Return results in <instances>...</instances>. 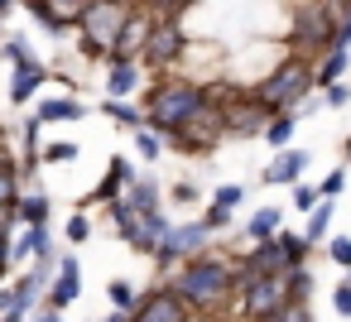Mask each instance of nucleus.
<instances>
[{
	"label": "nucleus",
	"instance_id": "obj_43",
	"mask_svg": "<svg viewBox=\"0 0 351 322\" xmlns=\"http://www.w3.org/2000/svg\"><path fill=\"white\" fill-rule=\"evenodd\" d=\"M10 260H15V255H10V245L0 240V274H5V264H10Z\"/></svg>",
	"mask_w": 351,
	"mask_h": 322
},
{
	"label": "nucleus",
	"instance_id": "obj_41",
	"mask_svg": "<svg viewBox=\"0 0 351 322\" xmlns=\"http://www.w3.org/2000/svg\"><path fill=\"white\" fill-rule=\"evenodd\" d=\"M68 240H87V221H82V216L68 221Z\"/></svg>",
	"mask_w": 351,
	"mask_h": 322
},
{
	"label": "nucleus",
	"instance_id": "obj_37",
	"mask_svg": "<svg viewBox=\"0 0 351 322\" xmlns=\"http://www.w3.org/2000/svg\"><path fill=\"white\" fill-rule=\"evenodd\" d=\"M106 111H111L116 121H125V125H135V121H140V111H135V106H121V101H106Z\"/></svg>",
	"mask_w": 351,
	"mask_h": 322
},
{
	"label": "nucleus",
	"instance_id": "obj_23",
	"mask_svg": "<svg viewBox=\"0 0 351 322\" xmlns=\"http://www.w3.org/2000/svg\"><path fill=\"white\" fill-rule=\"evenodd\" d=\"M274 240H279V250H284V264H289V269H303V255H308V240H303V236H289V231H279Z\"/></svg>",
	"mask_w": 351,
	"mask_h": 322
},
{
	"label": "nucleus",
	"instance_id": "obj_45",
	"mask_svg": "<svg viewBox=\"0 0 351 322\" xmlns=\"http://www.w3.org/2000/svg\"><path fill=\"white\" fill-rule=\"evenodd\" d=\"M341 154H346V159H351V140H346V145H341Z\"/></svg>",
	"mask_w": 351,
	"mask_h": 322
},
{
	"label": "nucleus",
	"instance_id": "obj_29",
	"mask_svg": "<svg viewBox=\"0 0 351 322\" xmlns=\"http://www.w3.org/2000/svg\"><path fill=\"white\" fill-rule=\"evenodd\" d=\"M111 303H116V312H130V308H140V293H135L125 279H116V284H111Z\"/></svg>",
	"mask_w": 351,
	"mask_h": 322
},
{
	"label": "nucleus",
	"instance_id": "obj_44",
	"mask_svg": "<svg viewBox=\"0 0 351 322\" xmlns=\"http://www.w3.org/2000/svg\"><path fill=\"white\" fill-rule=\"evenodd\" d=\"M5 322H25V312H5Z\"/></svg>",
	"mask_w": 351,
	"mask_h": 322
},
{
	"label": "nucleus",
	"instance_id": "obj_36",
	"mask_svg": "<svg viewBox=\"0 0 351 322\" xmlns=\"http://www.w3.org/2000/svg\"><path fill=\"white\" fill-rule=\"evenodd\" d=\"M135 145H140V154H145V159H154V154H159V135H154V130H140V135H135Z\"/></svg>",
	"mask_w": 351,
	"mask_h": 322
},
{
	"label": "nucleus",
	"instance_id": "obj_10",
	"mask_svg": "<svg viewBox=\"0 0 351 322\" xmlns=\"http://www.w3.org/2000/svg\"><path fill=\"white\" fill-rule=\"evenodd\" d=\"M207 236H212V231H207L202 221H188V226H173V231L164 236V245H159V255H154V260H164V264H173L178 255H193V250H197V245H202Z\"/></svg>",
	"mask_w": 351,
	"mask_h": 322
},
{
	"label": "nucleus",
	"instance_id": "obj_5",
	"mask_svg": "<svg viewBox=\"0 0 351 322\" xmlns=\"http://www.w3.org/2000/svg\"><path fill=\"white\" fill-rule=\"evenodd\" d=\"M236 293H241V312H245L250 322H269L274 312L289 308L284 274H269V279H241V274H236Z\"/></svg>",
	"mask_w": 351,
	"mask_h": 322
},
{
	"label": "nucleus",
	"instance_id": "obj_2",
	"mask_svg": "<svg viewBox=\"0 0 351 322\" xmlns=\"http://www.w3.org/2000/svg\"><path fill=\"white\" fill-rule=\"evenodd\" d=\"M313 82H317V68H313L303 53H293V58H284V63L255 87V101H260L269 116H289V106L303 101V97L313 92Z\"/></svg>",
	"mask_w": 351,
	"mask_h": 322
},
{
	"label": "nucleus",
	"instance_id": "obj_19",
	"mask_svg": "<svg viewBox=\"0 0 351 322\" xmlns=\"http://www.w3.org/2000/svg\"><path fill=\"white\" fill-rule=\"evenodd\" d=\"M125 183H135V178H130V164H125V159H111V178H101L97 197H101V202H116V193H121Z\"/></svg>",
	"mask_w": 351,
	"mask_h": 322
},
{
	"label": "nucleus",
	"instance_id": "obj_33",
	"mask_svg": "<svg viewBox=\"0 0 351 322\" xmlns=\"http://www.w3.org/2000/svg\"><path fill=\"white\" fill-rule=\"evenodd\" d=\"M293 207H298V212H313V207H317V188L298 183V188H293Z\"/></svg>",
	"mask_w": 351,
	"mask_h": 322
},
{
	"label": "nucleus",
	"instance_id": "obj_31",
	"mask_svg": "<svg viewBox=\"0 0 351 322\" xmlns=\"http://www.w3.org/2000/svg\"><path fill=\"white\" fill-rule=\"evenodd\" d=\"M44 159H49V164H73V159H77V145H49Z\"/></svg>",
	"mask_w": 351,
	"mask_h": 322
},
{
	"label": "nucleus",
	"instance_id": "obj_39",
	"mask_svg": "<svg viewBox=\"0 0 351 322\" xmlns=\"http://www.w3.org/2000/svg\"><path fill=\"white\" fill-rule=\"evenodd\" d=\"M226 221H231V212H221V207H207V216H202V226H207V231H221Z\"/></svg>",
	"mask_w": 351,
	"mask_h": 322
},
{
	"label": "nucleus",
	"instance_id": "obj_14",
	"mask_svg": "<svg viewBox=\"0 0 351 322\" xmlns=\"http://www.w3.org/2000/svg\"><path fill=\"white\" fill-rule=\"evenodd\" d=\"M77 293H82V274H77V260L68 255L63 269H58V279H53V308H68Z\"/></svg>",
	"mask_w": 351,
	"mask_h": 322
},
{
	"label": "nucleus",
	"instance_id": "obj_46",
	"mask_svg": "<svg viewBox=\"0 0 351 322\" xmlns=\"http://www.w3.org/2000/svg\"><path fill=\"white\" fill-rule=\"evenodd\" d=\"M346 20H351V5H346Z\"/></svg>",
	"mask_w": 351,
	"mask_h": 322
},
{
	"label": "nucleus",
	"instance_id": "obj_32",
	"mask_svg": "<svg viewBox=\"0 0 351 322\" xmlns=\"http://www.w3.org/2000/svg\"><path fill=\"white\" fill-rule=\"evenodd\" d=\"M341 188H346V173H341V169H332V173L322 178V202H332V197H337Z\"/></svg>",
	"mask_w": 351,
	"mask_h": 322
},
{
	"label": "nucleus",
	"instance_id": "obj_8",
	"mask_svg": "<svg viewBox=\"0 0 351 322\" xmlns=\"http://www.w3.org/2000/svg\"><path fill=\"white\" fill-rule=\"evenodd\" d=\"M217 106H221V125H226V135H255V130H265V125L274 121L255 97L241 101V106H236V101H217Z\"/></svg>",
	"mask_w": 351,
	"mask_h": 322
},
{
	"label": "nucleus",
	"instance_id": "obj_47",
	"mask_svg": "<svg viewBox=\"0 0 351 322\" xmlns=\"http://www.w3.org/2000/svg\"><path fill=\"white\" fill-rule=\"evenodd\" d=\"M44 322H58V317H44Z\"/></svg>",
	"mask_w": 351,
	"mask_h": 322
},
{
	"label": "nucleus",
	"instance_id": "obj_4",
	"mask_svg": "<svg viewBox=\"0 0 351 322\" xmlns=\"http://www.w3.org/2000/svg\"><path fill=\"white\" fill-rule=\"evenodd\" d=\"M125 20H130L125 5H87V15H82V44H87V53H111L116 58Z\"/></svg>",
	"mask_w": 351,
	"mask_h": 322
},
{
	"label": "nucleus",
	"instance_id": "obj_16",
	"mask_svg": "<svg viewBox=\"0 0 351 322\" xmlns=\"http://www.w3.org/2000/svg\"><path fill=\"white\" fill-rule=\"evenodd\" d=\"M135 82H140V68H135V63H125V58H111L106 92H111V97H125V92H135Z\"/></svg>",
	"mask_w": 351,
	"mask_h": 322
},
{
	"label": "nucleus",
	"instance_id": "obj_25",
	"mask_svg": "<svg viewBox=\"0 0 351 322\" xmlns=\"http://www.w3.org/2000/svg\"><path fill=\"white\" fill-rule=\"evenodd\" d=\"M77 116H82V106H77V101H68V97H63V101H44V106H39V121H77Z\"/></svg>",
	"mask_w": 351,
	"mask_h": 322
},
{
	"label": "nucleus",
	"instance_id": "obj_13",
	"mask_svg": "<svg viewBox=\"0 0 351 322\" xmlns=\"http://www.w3.org/2000/svg\"><path fill=\"white\" fill-rule=\"evenodd\" d=\"M29 15L44 20L49 29H63V20H77V25H82L87 5H49V0H29Z\"/></svg>",
	"mask_w": 351,
	"mask_h": 322
},
{
	"label": "nucleus",
	"instance_id": "obj_1",
	"mask_svg": "<svg viewBox=\"0 0 351 322\" xmlns=\"http://www.w3.org/2000/svg\"><path fill=\"white\" fill-rule=\"evenodd\" d=\"M173 293H178L188 308H197V312H217V308H226V298L236 293V269H231L226 260L197 255V260H188V264L178 269Z\"/></svg>",
	"mask_w": 351,
	"mask_h": 322
},
{
	"label": "nucleus",
	"instance_id": "obj_20",
	"mask_svg": "<svg viewBox=\"0 0 351 322\" xmlns=\"http://www.w3.org/2000/svg\"><path fill=\"white\" fill-rule=\"evenodd\" d=\"M39 255H49V236H44V226H29L15 245V260H39Z\"/></svg>",
	"mask_w": 351,
	"mask_h": 322
},
{
	"label": "nucleus",
	"instance_id": "obj_6",
	"mask_svg": "<svg viewBox=\"0 0 351 322\" xmlns=\"http://www.w3.org/2000/svg\"><path fill=\"white\" fill-rule=\"evenodd\" d=\"M341 15H346L341 5H303V10H298L293 44H298L303 53H313V49H332V39H337V25H332V20H341Z\"/></svg>",
	"mask_w": 351,
	"mask_h": 322
},
{
	"label": "nucleus",
	"instance_id": "obj_35",
	"mask_svg": "<svg viewBox=\"0 0 351 322\" xmlns=\"http://www.w3.org/2000/svg\"><path fill=\"white\" fill-rule=\"evenodd\" d=\"M269 322H313V317H308V308H303V303H289V308H284V312H274Z\"/></svg>",
	"mask_w": 351,
	"mask_h": 322
},
{
	"label": "nucleus",
	"instance_id": "obj_17",
	"mask_svg": "<svg viewBox=\"0 0 351 322\" xmlns=\"http://www.w3.org/2000/svg\"><path fill=\"white\" fill-rule=\"evenodd\" d=\"M39 82H44V68L39 63H29V68H15V82H10V101H29L34 92H39Z\"/></svg>",
	"mask_w": 351,
	"mask_h": 322
},
{
	"label": "nucleus",
	"instance_id": "obj_38",
	"mask_svg": "<svg viewBox=\"0 0 351 322\" xmlns=\"http://www.w3.org/2000/svg\"><path fill=\"white\" fill-rule=\"evenodd\" d=\"M236 202H241V188H221V193L212 197V207H221V212H231Z\"/></svg>",
	"mask_w": 351,
	"mask_h": 322
},
{
	"label": "nucleus",
	"instance_id": "obj_27",
	"mask_svg": "<svg viewBox=\"0 0 351 322\" xmlns=\"http://www.w3.org/2000/svg\"><path fill=\"white\" fill-rule=\"evenodd\" d=\"M284 288H289V303H303V298H308V288H313L308 269H289V274H284Z\"/></svg>",
	"mask_w": 351,
	"mask_h": 322
},
{
	"label": "nucleus",
	"instance_id": "obj_21",
	"mask_svg": "<svg viewBox=\"0 0 351 322\" xmlns=\"http://www.w3.org/2000/svg\"><path fill=\"white\" fill-rule=\"evenodd\" d=\"M245 231H250L260 245H265V240H274V231H279V212H274V207H260V212L250 216V226H245Z\"/></svg>",
	"mask_w": 351,
	"mask_h": 322
},
{
	"label": "nucleus",
	"instance_id": "obj_11",
	"mask_svg": "<svg viewBox=\"0 0 351 322\" xmlns=\"http://www.w3.org/2000/svg\"><path fill=\"white\" fill-rule=\"evenodd\" d=\"M149 29H154V20H149V15H140V10H130V20H125V34H121V49H116V58H125V63H130V53H135V49L145 53V39H149Z\"/></svg>",
	"mask_w": 351,
	"mask_h": 322
},
{
	"label": "nucleus",
	"instance_id": "obj_7",
	"mask_svg": "<svg viewBox=\"0 0 351 322\" xmlns=\"http://www.w3.org/2000/svg\"><path fill=\"white\" fill-rule=\"evenodd\" d=\"M183 58V25L178 20H154L149 39H145V63L164 68V63H178Z\"/></svg>",
	"mask_w": 351,
	"mask_h": 322
},
{
	"label": "nucleus",
	"instance_id": "obj_34",
	"mask_svg": "<svg viewBox=\"0 0 351 322\" xmlns=\"http://www.w3.org/2000/svg\"><path fill=\"white\" fill-rule=\"evenodd\" d=\"M332 308H337L341 317H351V274H346V284H341V288L332 293Z\"/></svg>",
	"mask_w": 351,
	"mask_h": 322
},
{
	"label": "nucleus",
	"instance_id": "obj_9",
	"mask_svg": "<svg viewBox=\"0 0 351 322\" xmlns=\"http://www.w3.org/2000/svg\"><path fill=\"white\" fill-rule=\"evenodd\" d=\"M130 322H188V303H183L173 288H154V293L130 312Z\"/></svg>",
	"mask_w": 351,
	"mask_h": 322
},
{
	"label": "nucleus",
	"instance_id": "obj_40",
	"mask_svg": "<svg viewBox=\"0 0 351 322\" xmlns=\"http://www.w3.org/2000/svg\"><path fill=\"white\" fill-rule=\"evenodd\" d=\"M346 101H351V92H346L341 82H337V87H327V106H346Z\"/></svg>",
	"mask_w": 351,
	"mask_h": 322
},
{
	"label": "nucleus",
	"instance_id": "obj_24",
	"mask_svg": "<svg viewBox=\"0 0 351 322\" xmlns=\"http://www.w3.org/2000/svg\"><path fill=\"white\" fill-rule=\"evenodd\" d=\"M289 135H293V111H289V116H274V121L265 125V140H269V145H274L279 154L289 149Z\"/></svg>",
	"mask_w": 351,
	"mask_h": 322
},
{
	"label": "nucleus",
	"instance_id": "obj_26",
	"mask_svg": "<svg viewBox=\"0 0 351 322\" xmlns=\"http://www.w3.org/2000/svg\"><path fill=\"white\" fill-rule=\"evenodd\" d=\"M15 216L29 221V226H44V221H49V202H44V197H25V202L15 207Z\"/></svg>",
	"mask_w": 351,
	"mask_h": 322
},
{
	"label": "nucleus",
	"instance_id": "obj_30",
	"mask_svg": "<svg viewBox=\"0 0 351 322\" xmlns=\"http://www.w3.org/2000/svg\"><path fill=\"white\" fill-rule=\"evenodd\" d=\"M327 255H332V260H337V264L351 274V240H346V236H337V240L327 245Z\"/></svg>",
	"mask_w": 351,
	"mask_h": 322
},
{
	"label": "nucleus",
	"instance_id": "obj_28",
	"mask_svg": "<svg viewBox=\"0 0 351 322\" xmlns=\"http://www.w3.org/2000/svg\"><path fill=\"white\" fill-rule=\"evenodd\" d=\"M0 212H15V169L0 159Z\"/></svg>",
	"mask_w": 351,
	"mask_h": 322
},
{
	"label": "nucleus",
	"instance_id": "obj_12",
	"mask_svg": "<svg viewBox=\"0 0 351 322\" xmlns=\"http://www.w3.org/2000/svg\"><path fill=\"white\" fill-rule=\"evenodd\" d=\"M303 169H308V154H303V149H284V154H274V164L265 169V183H298Z\"/></svg>",
	"mask_w": 351,
	"mask_h": 322
},
{
	"label": "nucleus",
	"instance_id": "obj_42",
	"mask_svg": "<svg viewBox=\"0 0 351 322\" xmlns=\"http://www.w3.org/2000/svg\"><path fill=\"white\" fill-rule=\"evenodd\" d=\"M173 197H178V202H193V197H197V188H188V183H178V188H173Z\"/></svg>",
	"mask_w": 351,
	"mask_h": 322
},
{
	"label": "nucleus",
	"instance_id": "obj_22",
	"mask_svg": "<svg viewBox=\"0 0 351 322\" xmlns=\"http://www.w3.org/2000/svg\"><path fill=\"white\" fill-rule=\"evenodd\" d=\"M327 231H332V202H317V207H313V216H308V231H303V240L313 245V240H322Z\"/></svg>",
	"mask_w": 351,
	"mask_h": 322
},
{
	"label": "nucleus",
	"instance_id": "obj_15",
	"mask_svg": "<svg viewBox=\"0 0 351 322\" xmlns=\"http://www.w3.org/2000/svg\"><path fill=\"white\" fill-rule=\"evenodd\" d=\"M125 202H130V212H135V216H154V212H159V188H154L149 178H135Z\"/></svg>",
	"mask_w": 351,
	"mask_h": 322
},
{
	"label": "nucleus",
	"instance_id": "obj_18",
	"mask_svg": "<svg viewBox=\"0 0 351 322\" xmlns=\"http://www.w3.org/2000/svg\"><path fill=\"white\" fill-rule=\"evenodd\" d=\"M346 68H351V53H341V49H332V53L322 58V68H317V87H337Z\"/></svg>",
	"mask_w": 351,
	"mask_h": 322
},
{
	"label": "nucleus",
	"instance_id": "obj_3",
	"mask_svg": "<svg viewBox=\"0 0 351 322\" xmlns=\"http://www.w3.org/2000/svg\"><path fill=\"white\" fill-rule=\"evenodd\" d=\"M202 111H207V92L193 82H164L149 97V125L164 135H183Z\"/></svg>",
	"mask_w": 351,
	"mask_h": 322
}]
</instances>
